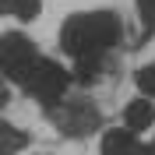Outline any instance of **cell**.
Listing matches in <instances>:
<instances>
[{
	"instance_id": "7",
	"label": "cell",
	"mask_w": 155,
	"mask_h": 155,
	"mask_svg": "<svg viewBox=\"0 0 155 155\" xmlns=\"http://www.w3.org/2000/svg\"><path fill=\"white\" fill-rule=\"evenodd\" d=\"M25 148H28V130L0 120V155H18V152H25Z\"/></svg>"
},
{
	"instance_id": "12",
	"label": "cell",
	"mask_w": 155,
	"mask_h": 155,
	"mask_svg": "<svg viewBox=\"0 0 155 155\" xmlns=\"http://www.w3.org/2000/svg\"><path fill=\"white\" fill-rule=\"evenodd\" d=\"M7 99H11V88H7L4 78H0V106H7Z\"/></svg>"
},
{
	"instance_id": "4",
	"label": "cell",
	"mask_w": 155,
	"mask_h": 155,
	"mask_svg": "<svg viewBox=\"0 0 155 155\" xmlns=\"http://www.w3.org/2000/svg\"><path fill=\"white\" fill-rule=\"evenodd\" d=\"M39 60V49L25 32H4L0 35V74L11 78V81H25L28 71L35 67Z\"/></svg>"
},
{
	"instance_id": "14",
	"label": "cell",
	"mask_w": 155,
	"mask_h": 155,
	"mask_svg": "<svg viewBox=\"0 0 155 155\" xmlns=\"http://www.w3.org/2000/svg\"><path fill=\"white\" fill-rule=\"evenodd\" d=\"M4 11H11V0H0V14H4Z\"/></svg>"
},
{
	"instance_id": "8",
	"label": "cell",
	"mask_w": 155,
	"mask_h": 155,
	"mask_svg": "<svg viewBox=\"0 0 155 155\" xmlns=\"http://www.w3.org/2000/svg\"><path fill=\"white\" fill-rule=\"evenodd\" d=\"M102 57H85V60H74V78L81 85H95L99 78H102Z\"/></svg>"
},
{
	"instance_id": "5",
	"label": "cell",
	"mask_w": 155,
	"mask_h": 155,
	"mask_svg": "<svg viewBox=\"0 0 155 155\" xmlns=\"http://www.w3.org/2000/svg\"><path fill=\"white\" fill-rule=\"evenodd\" d=\"M124 127L127 130H134V134H141V130H152L155 127V106L152 99H134V102H127L124 109Z\"/></svg>"
},
{
	"instance_id": "2",
	"label": "cell",
	"mask_w": 155,
	"mask_h": 155,
	"mask_svg": "<svg viewBox=\"0 0 155 155\" xmlns=\"http://www.w3.org/2000/svg\"><path fill=\"white\" fill-rule=\"evenodd\" d=\"M67 85H71V74L64 64H57V60H46V57H39L35 60V67L28 71V78L21 81V88L28 92L35 102H42V106H57L60 99L67 95Z\"/></svg>"
},
{
	"instance_id": "11",
	"label": "cell",
	"mask_w": 155,
	"mask_h": 155,
	"mask_svg": "<svg viewBox=\"0 0 155 155\" xmlns=\"http://www.w3.org/2000/svg\"><path fill=\"white\" fill-rule=\"evenodd\" d=\"M134 4H137V14H141V21L152 28V25H155V0H134Z\"/></svg>"
},
{
	"instance_id": "10",
	"label": "cell",
	"mask_w": 155,
	"mask_h": 155,
	"mask_svg": "<svg viewBox=\"0 0 155 155\" xmlns=\"http://www.w3.org/2000/svg\"><path fill=\"white\" fill-rule=\"evenodd\" d=\"M11 11H14V18H21V21H35L39 11H42V0H11Z\"/></svg>"
},
{
	"instance_id": "6",
	"label": "cell",
	"mask_w": 155,
	"mask_h": 155,
	"mask_svg": "<svg viewBox=\"0 0 155 155\" xmlns=\"http://www.w3.org/2000/svg\"><path fill=\"white\" fill-rule=\"evenodd\" d=\"M99 155H137V137H134V130H127V127L106 130L102 141H99Z\"/></svg>"
},
{
	"instance_id": "1",
	"label": "cell",
	"mask_w": 155,
	"mask_h": 155,
	"mask_svg": "<svg viewBox=\"0 0 155 155\" xmlns=\"http://www.w3.org/2000/svg\"><path fill=\"white\" fill-rule=\"evenodd\" d=\"M124 25L113 11H81L71 14L60 28V49L74 60L85 57H106L109 49L120 42Z\"/></svg>"
},
{
	"instance_id": "9",
	"label": "cell",
	"mask_w": 155,
	"mask_h": 155,
	"mask_svg": "<svg viewBox=\"0 0 155 155\" xmlns=\"http://www.w3.org/2000/svg\"><path fill=\"white\" fill-rule=\"evenodd\" d=\"M134 85H137V92L145 99H155V60L134 71Z\"/></svg>"
},
{
	"instance_id": "13",
	"label": "cell",
	"mask_w": 155,
	"mask_h": 155,
	"mask_svg": "<svg viewBox=\"0 0 155 155\" xmlns=\"http://www.w3.org/2000/svg\"><path fill=\"white\" fill-rule=\"evenodd\" d=\"M137 155H155V137H152V145H137Z\"/></svg>"
},
{
	"instance_id": "3",
	"label": "cell",
	"mask_w": 155,
	"mask_h": 155,
	"mask_svg": "<svg viewBox=\"0 0 155 155\" xmlns=\"http://www.w3.org/2000/svg\"><path fill=\"white\" fill-rule=\"evenodd\" d=\"M53 127H57L64 137H88L95 134L99 127H102V113L95 109V102H88V99H60L57 106L46 109Z\"/></svg>"
}]
</instances>
